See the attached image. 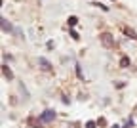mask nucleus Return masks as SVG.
Here are the masks:
<instances>
[{
	"label": "nucleus",
	"instance_id": "obj_6",
	"mask_svg": "<svg viewBox=\"0 0 137 128\" xmlns=\"http://www.w3.org/2000/svg\"><path fill=\"white\" fill-rule=\"evenodd\" d=\"M76 23H78V17H76V15H70V17H69V25H70V27H74Z\"/></svg>",
	"mask_w": 137,
	"mask_h": 128
},
{
	"label": "nucleus",
	"instance_id": "obj_4",
	"mask_svg": "<svg viewBox=\"0 0 137 128\" xmlns=\"http://www.w3.org/2000/svg\"><path fill=\"white\" fill-rule=\"evenodd\" d=\"M0 23H2V31H4V33H10V31H12V25H10V23H8L4 17L0 19Z\"/></svg>",
	"mask_w": 137,
	"mask_h": 128
},
{
	"label": "nucleus",
	"instance_id": "obj_7",
	"mask_svg": "<svg viewBox=\"0 0 137 128\" xmlns=\"http://www.w3.org/2000/svg\"><path fill=\"white\" fill-rule=\"evenodd\" d=\"M130 65V58H122L120 59V67H128Z\"/></svg>",
	"mask_w": 137,
	"mask_h": 128
},
{
	"label": "nucleus",
	"instance_id": "obj_5",
	"mask_svg": "<svg viewBox=\"0 0 137 128\" xmlns=\"http://www.w3.org/2000/svg\"><path fill=\"white\" fill-rule=\"evenodd\" d=\"M2 73H4V77L8 78V80H12V78H13V73H12V71L8 69L6 65H2Z\"/></svg>",
	"mask_w": 137,
	"mask_h": 128
},
{
	"label": "nucleus",
	"instance_id": "obj_1",
	"mask_svg": "<svg viewBox=\"0 0 137 128\" xmlns=\"http://www.w3.org/2000/svg\"><path fill=\"white\" fill-rule=\"evenodd\" d=\"M99 38H101V44H103L105 48H112V46H114V38H112L110 33H103Z\"/></svg>",
	"mask_w": 137,
	"mask_h": 128
},
{
	"label": "nucleus",
	"instance_id": "obj_8",
	"mask_svg": "<svg viewBox=\"0 0 137 128\" xmlns=\"http://www.w3.org/2000/svg\"><path fill=\"white\" fill-rule=\"evenodd\" d=\"M70 36L74 38V40H80V35L76 33V31H70Z\"/></svg>",
	"mask_w": 137,
	"mask_h": 128
},
{
	"label": "nucleus",
	"instance_id": "obj_3",
	"mask_svg": "<svg viewBox=\"0 0 137 128\" xmlns=\"http://www.w3.org/2000/svg\"><path fill=\"white\" fill-rule=\"evenodd\" d=\"M38 65H40V67H42L44 71H50V69H52V63H50V61H48L46 58H40V59H38Z\"/></svg>",
	"mask_w": 137,
	"mask_h": 128
},
{
	"label": "nucleus",
	"instance_id": "obj_2",
	"mask_svg": "<svg viewBox=\"0 0 137 128\" xmlns=\"http://www.w3.org/2000/svg\"><path fill=\"white\" fill-rule=\"evenodd\" d=\"M52 121H55V111L48 109V111H44V113L40 115V122H52Z\"/></svg>",
	"mask_w": 137,
	"mask_h": 128
},
{
	"label": "nucleus",
	"instance_id": "obj_9",
	"mask_svg": "<svg viewBox=\"0 0 137 128\" xmlns=\"http://www.w3.org/2000/svg\"><path fill=\"white\" fill-rule=\"evenodd\" d=\"M76 75H78L80 78H84V75H82V69H80V65H78V63H76Z\"/></svg>",
	"mask_w": 137,
	"mask_h": 128
},
{
	"label": "nucleus",
	"instance_id": "obj_10",
	"mask_svg": "<svg viewBox=\"0 0 137 128\" xmlns=\"http://www.w3.org/2000/svg\"><path fill=\"white\" fill-rule=\"evenodd\" d=\"M97 126V122H93V121H90V122H86V128H95Z\"/></svg>",
	"mask_w": 137,
	"mask_h": 128
}]
</instances>
